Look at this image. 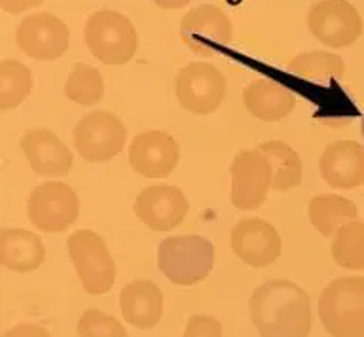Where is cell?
I'll return each mask as SVG.
<instances>
[{
    "instance_id": "83f0119b",
    "label": "cell",
    "mask_w": 364,
    "mask_h": 337,
    "mask_svg": "<svg viewBox=\"0 0 364 337\" xmlns=\"http://www.w3.org/2000/svg\"><path fill=\"white\" fill-rule=\"evenodd\" d=\"M182 337H222V324L215 316L193 314L190 316Z\"/></svg>"
},
{
    "instance_id": "7c38bea8",
    "label": "cell",
    "mask_w": 364,
    "mask_h": 337,
    "mask_svg": "<svg viewBox=\"0 0 364 337\" xmlns=\"http://www.w3.org/2000/svg\"><path fill=\"white\" fill-rule=\"evenodd\" d=\"M232 203L239 211H256L267 199L272 189V167L260 150H243L233 158Z\"/></svg>"
},
{
    "instance_id": "2e32d148",
    "label": "cell",
    "mask_w": 364,
    "mask_h": 337,
    "mask_svg": "<svg viewBox=\"0 0 364 337\" xmlns=\"http://www.w3.org/2000/svg\"><path fill=\"white\" fill-rule=\"evenodd\" d=\"M321 177L336 189H355L364 184V146L355 140L330 143L318 160Z\"/></svg>"
},
{
    "instance_id": "ac0fdd59",
    "label": "cell",
    "mask_w": 364,
    "mask_h": 337,
    "mask_svg": "<svg viewBox=\"0 0 364 337\" xmlns=\"http://www.w3.org/2000/svg\"><path fill=\"white\" fill-rule=\"evenodd\" d=\"M119 311L125 322L148 330L158 326L164 314V294L152 280H135L119 292Z\"/></svg>"
},
{
    "instance_id": "7402d4cb",
    "label": "cell",
    "mask_w": 364,
    "mask_h": 337,
    "mask_svg": "<svg viewBox=\"0 0 364 337\" xmlns=\"http://www.w3.org/2000/svg\"><path fill=\"white\" fill-rule=\"evenodd\" d=\"M272 167V189L287 192L301 184V160L298 152L283 140H266L258 146Z\"/></svg>"
},
{
    "instance_id": "d4e9b609",
    "label": "cell",
    "mask_w": 364,
    "mask_h": 337,
    "mask_svg": "<svg viewBox=\"0 0 364 337\" xmlns=\"http://www.w3.org/2000/svg\"><path fill=\"white\" fill-rule=\"evenodd\" d=\"M33 92V74L19 61L6 59L0 65V109H17Z\"/></svg>"
},
{
    "instance_id": "4dcf8cb0",
    "label": "cell",
    "mask_w": 364,
    "mask_h": 337,
    "mask_svg": "<svg viewBox=\"0 0 364 337\" xmlns=\"http://www.w3.org/2000/svg\"><path fill=\"white\" fill-rule=\"evenodd\" d=\"M154 4L164 10H181L190 2V0H152Z\"/></svg>"
},
{
    "instance_id": "30bf717a",
    "label": "cell",
    "mask_w": 364,
    "mask_h": 337,
    "mask_svg": "<svg viewBox=\"0 0 364 337\" xmlns=\"http://www.w3.org/2000/svg\"><path fill=\"white\" fill-rule=\"evenodd\" d=\"M175 93L184 110L192 114H213L226 93V78L215 65L190 63L178 70Z\"/></svg>"
},
{
    "instance_id": "277c9868",
    "label": "cell",
    "mask_w": 364,
    "mask_h": 337,
    "mask_svg": "<svg viewBox=\"0 0 364 337\" xmlns=\"http://www.w3.org/2000/svg\"><path fill=\"white\" fill-rule=\"evenodd\" d=\"M215 265V246L201 235H176L161 241L159 271L175 284L193 286L207 279Z\"/></svg>"
},
{
    "instance_id": "ffe728a7",
    "label": "cell",
    "mask_w": 364,
    "mask_h": 337,
    "mask_svg": "<svg viewBox=\"0 0 364 337\" xmlns=\"http://www.w3.org/2000/svg\"><path fill=\"white\" fill-rule=\"evenodd\" d=\"M46 248L38 235L19 228L0 233V262L14 273H31L44 263Z\"/></svg>"
},
{
    "instance_id": "ba28073f",
    "label": "cell",
    "mask_w": 364,
    "mask_h": 337,
    "mask_svg": "<svg viewBox=\"0 0 364 337\" xmlns=\"http://www.w3.org/2000/svg\"><path fill=\"white\" fill-rule=\"evenodd\" d=\"M28 222L44 233H59L73 226L80 216V199L68 184H40L28 195Z\"/></svg>"
},
{
    "instance_id": "cb8c5ba5",
    "label": "cell",
    "mask_w": 364,
    "mask_h": 337,
    "mask_svg": "<svg viewBox=\"0 0 364 337\" xmlns=\"http://www.w3.org/2000/svg\"><path fill=\"white\" fill-rule=\"evenodd\" d=\"M330 254L340 267L351 269V271H363L364 269V222L351 220L346 226H341L336 233Z\"/></svg>"
},
{
    "instance_id": "5b68a950",
    "label": "cell",
    "mask_w": 364,
    "mask_h": 337,
    "mask_svg": "<svg viewBox=\"0 0 364 337\" xmlns=\"http://www.w3.org/2000/svg\"><path fill=\"white\" fill-rule=\"evenodd\" d=\"M67 246L84 290L91 296L110 292L116 280V265L101 235L91 229H78L68 237Z\"/></svg>"
},
{
    "instance_id": "e0dca14e",
    "label": "cell",
    "mask_w": 364,
    "mask_h": 337,
    "mask_svg": "<svg viewBox=\"0 0 364 337\" xmlns=\"http://www.w3.org/2000/svg\"><path fill=\"white\" fill-rule=\"evenodd\" d=\"M21 150L38 177H67L73 169V152L50 129H31L25 133Z\"/></svg>"
},
{
    "instance_id": "9c48e42d",
    "label": "cell",
    "mask_w": 364,
    "mask_h": 337,
    "mask_svg": "<svg viewBox=\"0 0 364 337\" xmlns=\"http://www.w3.org/2000/svg\"><path fill=\"white\" fill-rule=\"evenodd\" d=\"M307 27L326 48H347L360 38L363 18L347 0H317L307 12Z\"/></svg>"
},
{
    "instance_id": "4316f807",
    "label": "cell",
    "mask_w": 364,
    "mask_h": 337,
    "mask_svg": "<svg viewBox=\"0 0 364 337\" xmlns=\"http://www.w3.org/2000/svg\"><path fill=\"white\" fill-rule=\"evenodd\" d=\"M76 331L80 337H127L119 320L97 309H90L82 314Z\"/></svg>"
},
{
    "instance_id": "f1b7e54d",
    "label": "cell",
    "mask_w": 364,
    "mask_h": 337,
    "mask_svg": "<svg viewBox=\"0 0 364 337\" xmlns=\"http://www.w3.org/2000/svg\"><path fill=\"white\" fill-rule=\"evenodd\" d=\"M2 337H51L48 330L36 324H17L8 330Z\"/></svg>"
},
{
    "instance_id": "44dd1931",
    "label": "cell",
    "mask_w": 364,
    "mask_h": 337,
    "mask_svg": "<svg viewBox=\"0 0 364 337\" xmlns=\"http://www.w3.org/2000/svg\"><path fill=\"white\" fill-rule=\"evenodd\" d=\"M307 212L315 229L324 237H332L341 226L358 218L357 205L351 199L336 194L315 195L309 201Z\"/></svg>"
},
{
    "instance_id": "1f68e13d",
    "label": "cell",
    "mask_w": 364,
    "mask_h": 337,
    "mask_svg": "<svg viewBox=\"0 0 364 337\" xmlns=\"http://www.w3.org/2000/svg\"><path fill=\"white\" fill-rule=\"evenodd\" d=\"M360 133H363V138H364V116H363V123H360Z\"/></svg>"
},
{
    "instance_id": "4fadbf2b",
    "label": "cell",
    "mask_w": 364,
    "mask_h": 337,
    "mask_svg": "<svg viewBox=\"0 0 364 337\" xmlns=\"http://www.w3.org/2000/svg\"><path fill=\"white\" fill-rule=\"evenodd\" d=\"M190 211L186 195L169 184H154L136 195L133 212L148 229L169 231L181 226Z\"/></svg>"
},
{
    "instance_id": "6da1fadb",
    "label": "cell",
    "mask_w": 364,
    "mask_h": 337,
    "mask_svg": "<svg viewBox=\"0 0 364 337\" xmlns=\"http://www.w3.org/2000/svg\"><path fill=\"white\" fill-rule=\"evenodd\" d=\"M249 307L260 337H309L311 299L290 280H269L258 286Z\"/></svg>"
},
{
    "instance_id": "8fae6325",
    "label": "cell",
    "mask_w": 364,
    "mask_h": 337,
    "mask_svg": "<svg viewBox=\"0 0 364 337\" xmlns=\"http://www.w3.org/2000/svg\"><path fill=\"white\" fill-rule=\"evenodd\" d=\"M17 48L36 61H55L68 50L70 31L53 13L40 12L21 19L16 31Z\"/></svg>"
},
{
    "instance_id": "3957f363",
    "label": "cell",
    "mask_w": 364,
    "mask_h": 337,
    "mask_svg": "<svg viewBox=\"0 0 364 337\" xmlns=\"http://www.w3.org/2000/svg\"><path fill=\"white\" fill-rule=\"evenodd\" d=\"M84 40L93 57L112 67L129 63L139 48V36L131 19L116 10L91 13L85 21Z\"/></svg>"
},
{
    "instance_id": "8992f818",
    "label": "cell",
    "mask_w": 364,
    "mask_h": 337,
    "mask_svg": "<svg viewBox=\"0 0 364 337\" xmlns=\"http://www.w3.org/2000/svg\"><path fill=\"white\" fill-rule=\"evenodd\" d=\"M178 33L190 52L199 57H215L232 44L233 25L222 8L201 4L181 19Z\"/></svg>"
},
{
    "instance_id": "f546056e",
    "label": "cell",
    "mask_w": 364,
    "mask_h": 337,
    "mask_svg": "<svg viewBox=\"0 0 364 337\" xmlns=\"http://www.w3.org/2000/svg\"><path fill=\"white\" fill-rule=\"evenodd\" d=\"M2 10L8 13H23L44 4V0H0Z\"/></svg>"
},
{
    "instance_id": "7a4b0ae2",
    "label": "cell",
    "mask_w": 364,
    "mask_h": 337,
    "mask_svg": "<svg viewBox=\"0 0 364 337\" xmlns=\"http://www.w3.org/2000/svg\"><path fill=\"white\" fill-rule=\"evenodd\" d=\"M318 316L334 337H364V277H340L318 297Z\"/></svg>"
},
{
    "instance_id": "5bb4252c",
    "label": "cell",
    "mask_w": 364,
    "mask_h": 337,
    "mask_svg": "<svg viewBox=\"0 0 364 337\" xmlns=\"http://www.w3.org/2000/svg\"><path fill=\"white\" fill-rule=\"evenodd\" d=\"M181 160V146L169 133L144 131L129 144L131 169L146 178H165Z\"/></svg>"
},
{
    "instance_id": "9a60e30c",
    "label": "cell",
    "mask_w": 364,
    "mask_h": 337,
    "mask_svg": "<svg viewBox=\"0 0 364 337\" xmlns=\"http://www.w3.org/2000/svg\"><path fill=\"white\" fill-rule=\"evenodd\" d=\"M232 248L247 265L266 267L281 256V235L262 218H245L233 228Z\"/></svg>"
},
{
    "instance_id": "52a82bcc",
    "label": "cell",
    "mask_w": 364,
    "mask_h": 337,
    "mask_svg": "<svg viewBox=\"0 0 364 337\" xmlns=\"http://www.w3.org/2000/svg\"><path fill=\"white\" fill-rule=\"evenodd\" d=\"M127 140V129L118 116L95 110L84 116L73 131V144L80 158L91 163L114 160Z\"/></svg>"
},
{
    "instance_id": "603a6c76",
    "label": "cell",
    "mask_w": 364,
    "mask_h": 337,
    "mask_svg": "<svg viewBox=\"0 0 364 337\" xmlns=\"http://www.w3.org/2000/svg\"><path fill=\"white\" fill-rule=\"evenodd\" d=\"M289 70L294 76L313 84H330L346 74V63L340 55L326 50L300 53L290 59Z\"/></svg>"
},
{
    "instance_id": "484cf974",
    "label": "cell",
    "mask_w": 364,
    "mask_h": 337,
    "mask_svg": "<svg viewBox=\"0 0 364 337\" xmlns=\"http://www.w3.org/2000/svg\"><path fill=\"white\" fill-rule=\"evenodd\" d=\"M65 95L68 101L80 106H95L105 95V80L101 72L90 65L76 63L65 84Z\"/></svg>"
},
{
    "instance_id": "d6986e66",
    "label": "cell",
    "mask_w": 364,
    "mask_h": 337,
    "mask_svg": "<svg viewBox=\"0 0 364 337\" xmlns=\"http://www.w3.org/2000/svg\"><path fill=\"white\" fill-rule=\"evenodd\" d=\"M243 104L258 120L279 121L294 110L296 95L283 84L260 78L245 87Z\"/></svg>"
}]
</instances>
